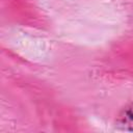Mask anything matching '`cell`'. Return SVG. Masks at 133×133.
<instances>
[{"label": "cell", "instance_id": "obj_1", "mask_svg": "<svg viewBox=\"0 0 133 133\" xmlns=\"http://www.w3.org/2000/svg\"><path fill=\"white\" fill-rule=\"evenodd\" d=\"M115 126L118 130L133 132V102L126 105L118 113Z\"/></svg>", "mask_w": 133, "mask_h": 133}]
</instances>
